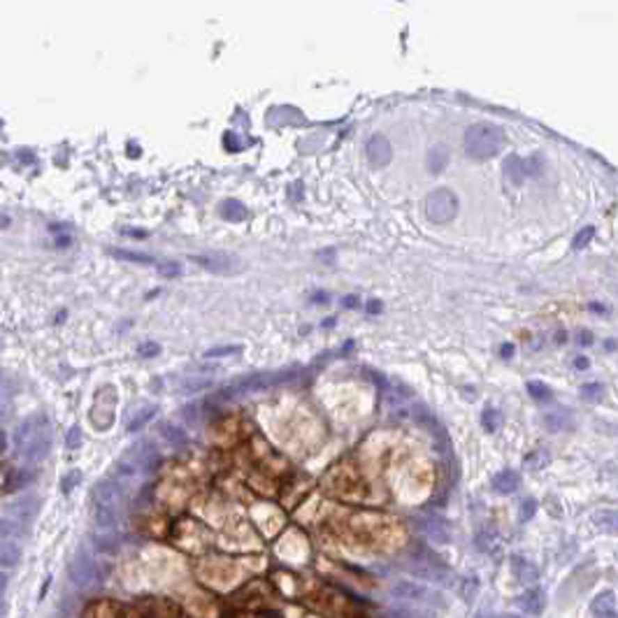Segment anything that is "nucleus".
<instances>
[{"label": "nucleus", "instance_id": "f257e3e1", "mask_svg": "<svg viewBox=\"0 0 618 618\" xmlns=\"http://www.w3.org/2000/svg\"><path fill=\"white\" fill-rule=\"evenodd\" d=\"M465 151L477 161H486L500 154L504 147V130L495 123H474L465 130Z\"/></svg>", "mask_w": 618, "mask_h": 618}, {"label": "nucleus", "instance_id": "f03ea898", "mask_svg": "<svg viewBox=\"0 0 618 618\" xmlns=\"http://www.w3.org/2000/svg\"><path fill=\"white\" fill-rule=\"evenodd\" d=\"M126 618H189V616H186L184 604L170 600V597L149 595V597H137L133 604H128Z\"/></svg>", "mask_w": 618, "mask_h": 618}, {"label": "nucleus", "instance_id": "7ed1b4c3", "mask_svg": "<svg viewBox=\"0 0 618 618\" xmlns=\"http://www.w3.org/2000/svg\"><path fill=\"white\" fill-rule=\"evenodd\" d=\"M198 581L210 588H228L238 581L235 567L228 562V558H205L198 567Z\"/></svg>", "mask_w": 618, "mask_h": 618}, {"label": "nucleus", "instance_id": "20e7f679", "mask_svg": "<svg viewBox=\"0 0 618 618\" xmlns=\"http://www.w3.org/2000/svg\"><path fill=\"white\" fill-rule=\"evenodd\" d=\"M458 214V196L451 189H435L426 198V217L433 224H449Z\"/></svg>", "mask_w": 618, "mask_h": 618}, {"label": "nucleus", "instance_id": "39448f33", "mask_svg": "<svg viewBox=\"0 0 618 618\" xmlns=\"http://www.w3.org/2000/svg\"><path fill=\"white\" fill-rule=\"evenodd\" d=\"M291 377H293V372H254V374H247V377L238 379L233 386H228V391H224V395L233 398V395L263 391V388L284 384V381H288Z\"/></svg>", "mask_w": 618, "mask_h": 618}, {"label": "nucleus", "instance_id": "423d86ee", "mask_svg": "<svg viewBox=\"0 0 618 618\" xmlns=\"http://www.w3.org/2000/svg\"><path fill=\"white\" fill-rule=\"evenodd\" d=\"M391 595L400 597V600H409V602H426V604H444L442 595L435 593V590H430L428 586H423V583H416V581H398L391 586Z\"/></svg>", "mask_w": 618, "mask_h": 618}, {"label": "nucleus", "instance_id": "0eeeda50", "mask_svg": "<svg viewBox=\"0 0 618 618\" xmlns=\"http://www.w3.org/2000/svg\"><path fill=\"white\" fill-rule=\"evenodd\" d=\"M126 609L128 604L109 600V597H100V600H93L86 604L82 618H126Z\"/></svg>", "mask_w": 618, "mask_h": 618}, {"label": "nucleus", "instance_id": "6e6552de", "mask_svg": "<svg viewBox=\"0 0 618 618\" xmlns=\"http://www.w3.org/2000/svg\"><path fill=\"white\" fill-rule=\"evenodd\" d=\"M416 527L423 532V537H426L428 541H433V544H449L451 541V530L447 525V520L444 518H437V516H423L416 520Z\"/></svg>", "mask_w": 618, "mask_h": 618}, {"label": "nucleus", "instance_id": "1a4fd4ad", "mask_svg": "<svg viewBox=\"0 0 618 618\" xmlns=\"http://www.w3.org/2000/svg\"><path fill=\"white\" fill-rule=\"evenodd\" d=\"M191 258L193 263H198V265H203L205 270L217 275H231L240 268V263L235 261L233 256H226V254H196L191 256Z\"/></svg>", "mask_w": 618, "mask_h": 618}, {"label": "nucleus", "instance_id": "9d476101", "mask_svg": "<svg viewBox=\"0 0 618 618\" xmlns=\"http://www.w3.org/2000/svg\"><path fill=\"white\" fill-rule=\"evenodd\" d=\"M391 156H393L391 142H388L384 135H372L370 140H367V158H370V163L374 165V168H384V165H388L391 163Z\"/></svg>", "mask_w": 618, "mask_h": 618}, {"label": "nucleus", "instance_id": "9b49d317", "mask_svg": "<svg viewBox=\"0 0 618 618\" xmlns=\"http://www.w3.org/2000/svg\"><path fill=\"white\" fill-rule=\"evenodd\" d=\"M509 567H511L513 579L520 581V583H537L539 581L537 565H534L532 560L523 558V555H518V553L509 555Z\"/></svg>", "mask_w": 618, "mask_h": 618}, {"label": "nucleus", "instance_id": "f8f14e48", "mask_svg": "<svg viewBox=\"0 0 618 618\" xmlns=\"http://www.w3.org/2000/svg\"><path fill=\"white\" fill-rule=\"evenodd\" d=\"M490 486H493V490L500 493V495H511V493L518 490L520 474L516 470H502V472H497V474L493 477Z\"/></svg>", "mask_w": 618, "mask_h": 618}, {"label": "nucleus", "instance_id": "ddd939ff", "mask_svg": "<svg viewBox=\"0 0 618 618\" xmlns=\"http://www.w3.org/2000/svg\"><path fill=\"white\" fill-rule=\"evenodd\" d=\"M590 611H593L595 618H614V611H616L614 590H602L600 595L593 597V602H590Z\"/></svg>", "mask_w": 618, "mask_h": 618}, {"label": "nucleus", "instance_id": "4468645a", "mask_svg": "<svg viewBox=\"0 0 618 618\" xmlns=\"http://www.w3.org/2000/svg\"><path fill=\"white\" fill-rule=\"evenodd\" d=\"M544 426L548 433H562V430H572L574 419L567 409H555V412L544 414Z\"/></svg>", "mask_w": 618, "mask_h": 618}, {"label": "nucleus", "instance_id": "2eb2a0df", "mask_svg": "<svg viewBox=\"0 0 618 618\" xmlns=\"http://www.w3.org/2000/svg\"><path fill=\"white\" fill-rule=\"evenodd\" d=\"M590 520H593L597 530L607 534H618V509H597L593 511Z\"/></svg>", "mask_w": 618, "mask_h": 618}, {"label": "nucleus", "instance_id": "dca6fc26", "mask_svg": "<svg viewBox=\"0 0 618 618\" xmlns=\"http://www.w3.org/2000/svg\"><path fill=\"white\" fill-rule=\"evenodd\" d=\"M447 165H449V147L435 144V147L428 151V170L433 172V175H440Z\"/></svg>", "mask_w": 618, "mask_h": 618}, {"label": "nucleus", "instance_id": "f3484780", "mask_svg": "<svg viewBox=\"0 0 618 618\" xmlns=\"http://www.w3.org/2000/svg\"><path fill=\"white\" fill-rule=\"evenodd\" d=\"M504 179L511 186H520L525 179V165L518 156H509L504 161Z\"/></svg>", "mask_w": 618, "mask_h": 618}, {"label": "nucleus", "instance_id": "a211bd4d", "mask_svg": "<svg viewBox=\"0 0 618 618\" xmlns=\"http://www.w3.org/2000/svg\"><path fill=\"white\" fill-rule=\"evenodd\" d=\"M516 607L520 611H525V614H539L541 611V590L532 588V590H525L523 595L516 597Z\"/></svg>", "mask_w": 618, "mask_h": 618}, {"label": "nucleus", "instance_id": "6ab92c4d", "mask_svg": "<svg viewBox=\"0 0 618 618\" xmlns=\"http://www.w3.org/2000/svg\"><path fill=\"white\" fill-rule=\"evenodd\" d=\"M481 426L486 433H495V430L502 426V414H500L495 407H486L481 412Z\"/></svg>", "mask_w": 618, "mask_h": 618}, {"label": "nucleus", "instance_id": "aec40b11", "mask_svg": "<svg viewBox=\"0 0 618 618\" xmlns=\"http://www.w3.org/2000/svg\"><path fill=\"white\" fill-rule=\"evenodd\" d=\"M458 595H461L463 602H474V597L479 595V579L477 576H468V579H463L461 588H458Z\"/></svg>", "mask_w": 618, "mask_h": 618}, {"label": "nucleus", "instance_id": "412c9836", "mask_svg": "<svg viewBox=\"0 0 618 618\" xmlns=\"http://www.w3.org/2000/svg\"><path fill=\"white\" fill-rule=\"evenodd\" d=\"M221 217L228 221H242L247 217V210L238 203V200H226L224 207H221Z\"/></svg>", "mask_w": 618, "mask_h": 618}, {"label": "nucleus", "instance_id": "4be33fe9", "mask_svg": "<svg viewBox=\"0 0 618 618\" xmlns=\"http://www.w3.org/2000/svg\"><path fill=\"white\" fill-rule=\"evenodd\" d=\"M112 256H119L121 261H133V263H142V265H156V261L147 254H137V252H126V249H109Z\"/></svg>", "mask_w": 618, "mask_h": 618}, {"label": "nucleus", "instance_id": "5701e85b", "mask_svg": "<svg viewBox=\"0 0 618 618\" xmlns=\"http://www.w3.org/2000/svg\"><path fill=\"white\" fill-rule=\"evenodd\" d=\"M495 544H497L495 530H484V532L477 534V548H479V551L488 553V551H493V546H495Z\"/></svg>", "mask_w": 618, "mask_h": 618}, {"label": "nucleus", "instance_id": "b1692460", "mask_svg": "<svg viewBox=\"0 0 618 618\" xmlns=\"http://www.w3.org/2000/svg\"><path fill=\"white\" fill-rule=\"evenodd\" d=\"M527 393H530V398H534L537 402H548L553 398L551 391H548V386H544L541 381H530V384H527Z\"/></svg>", "mask_w": 618, "mask_h": 618}, {"label": "nucleus", "instance_id": "393cba45", "mask_svg": "<svg viewBox=\"0 0 618 618\" xmlns=\"http://www.w3.org/2000/svg\"><path fill=\"white\" fill-rule=\"evenodd\" d=\"M523 463H525L527 470H541L548 463V454H546V451L537 449V451H532V454H527Z\"/></svg>", "mask_w": 618, "mask_h": 618}, {"label": "nucleus", "instance_id": "a878e982", "mask_svg": "<svg viewBox=\"0 0 618 618\" xmlns=\"http://www.w3.org/2000/svg\"><path fill=\"white\" fill-rule=\"evenodd\" d=\"M595 238V228L593 226H586V228H581L579 233H576V238L572 240V249L574 252H579V249H583V247H588V242Z\"/></svg>", "mask_w": 618, "mask_h": 618}, {"label": "nucleus", "instance_id": "bb28decb", "mask_svg": "<svg viewBox=\"0 0 618 618\" xmlns=\"http://www.w3.org/2000/svg\"><path fill=\"white\" fill-rule=\"evenodd\" d=\"M210 384H212L210 379H182L179 391H182V393H196V391H203V388H207Z\"/></svg>", "mask_w": 618, "mask_h": 618}, {"label": "nucleus", "instance_id": "cd10ccee", "mask_svg": "<svg viewBox=\"0 0 618 618\" xmlns=\"http://www.w3.org/2000/svg\"><path fill=\"white\" fill-rule=\"evenodd\" d=\"M534 513H537V500L534 497H525L523 502H520V509H518V518L523 520H530L534 518Z\"/></svg>", "mask_w": 618, "mask_h": 618}, {"label": "nucleus", "instance_id": "c85d7f7f", "mask_svg": "<svg viewBox=\"0 0 618 618\" xmlns=\"http://www.w3.org/2000/svg\"><path fill=\"white\" fill-rule=\"evenodd\" d=\"M579 393H581V400H586V402H597V400H602V395H604L600 384H586V386H581Z\"/></svg>", "mask_w": 618, "mask_h": 618}, {"label": "nucleus", "instance_id": "c756f323", "mask_svg": "<svg viewBox=\"0 0 618 618\" xmlns=\"http://www.w3.org/2000/svg\"><path fill=\"white\" fill-rule=\"evenodd\" d=\"M154 416H156V407H144L142 412L137 414L135 419L128 423V430H137V428H142L144 423L151 421V419H154Z\"/></svg>", "mask_w": 618, "mask_h": 618}, {"label": "nucleus", "instance_id": "7c9ffc66", "mask_svg": "<svg viewBox=\"0 0 618 618\" xmlns=\"http://www.w3.org/2000/svg\"><path fill=\"white\" fill-rule=\"evenodd\" d=\"M156 268H158V272H161L163 277H179V272H182V265H179V263H175V261H165V263H156Z\"/></svg>", "mask_w": 618, "mask_h": 618}, {"label": "nucleus", "instance_id": "2f4dec72", "mask_svg": "<svg viewBox=\"0 0 618 618\" xmlns=\"http://www.w3.org/2000/svg\"><path fill=\"white\" fill-rule=\"evenodd\" d=\"M163 435L168 437V440H170L172 444H177V447H182V444H186V435H184L177 426H163Z\"/></svg>", "mask_w": 618, "mask_h": 618}, {"label": "nucleus", "instance_id": "473e14b6", "mask_svg": "<svg viewBox=\"0 0 618 618\" xmlns=\"http://www.w3.org/2000/svg\"><path fill=\"white\" fill-rule=\"evenodd\" d=\"M242 351V346H217V349L207 351L205 358H219V356H233V353Z\"/></svg>", "mask_w": 618, "mask_h": 618}, {"label": "nucleus", "instance_id": "72a5a7b5", "mask_svg": "<svg viewBox=\"0 0 618 618\" xmlns=\"http://www.w3.org/2000/svg\"><path fill=\"white\" fill-rule=\"evenodd\" d=\"M228 618H279V614H268V611H235Z\"/></svg>", "mask_w": 618, "mask_h": 618}, {"label": "nucleus", "instance_id": "f704fd0d", "mask_svg": "<svg viewBox=\"0 0 618 618\" xmlns=\"http://www.w3.org/2000/svg\"><path fill=\"white\" fill-rule=\"evenodd\" d=\"M391 618H428V616L421 614V611H414V609H393Z\"/></svg>", "mask_w": 618, "mask_h": 618}, {"label": "nucleus", "instance_id": "c9c22d12", "mask_svg": "<svg viewBox=\"0 0 618 618\" xmlns=\"http://www.w3.org/2000/svg\"><path fill=\"white\" fill-rule=\"evenodd\" d=\"M574 367H576V370H581V372H583V370H588V367H590V360H588L586 356H576V358H574Z\"/></svg>", "mask_w": 618, "mask_h": 618}, {"label": "nucleus", "instance_id": "e433bc0d", "mask_svg": "<svg viewBox=\"0 0 618 618\" xmlns=\"http://www.w3.org/2000/svg\"><path fill=\"white\" fill-rule=\"evenodd\" d=\"M500 356H502V358H511L513 356V344H502V349H500Z\"/></svg>", "mask_w": 618, "mask_h": 618}, {"label": "nucleus", "instance_id": "4c0bfd02", "mask_svg": "<svg viewBox=\"0 0 618 618\" xmlns=\"http://www.w3.org/2000/svg\"><path fill=\"white\" fill-rule=\"evenodd\" d=\"M344 307H358V295H346L342 300Z\"/></svg>", "mask_w": 618, "mask_h": 618}, {"label": "nucleus", "instance_id": "58836bf2", "mask_svg": "<svg viewBox=\"0 0 618 618\" xmlns=\"http://www.w3.org/2000/svg\"><path fill=\"white\" fill-rule=\"evenodd\" d=\"M367 311H370V314H377V311H381V302L379 300H370V302H367Z\"/></svg>", "mask_w": 618, "mask_h": 618}, {"label": "nucleus", "instance_id": "ea45409f", "mask_svg": "<svg viewBox=\"0 0 618 618\" xmlns=\"http://www.w3.org/2000/svg\"><path fill=\"white\" fill-rule=\"evenodd\" d=\"M576 339H579V344H583V346L593 344V335H588V332H583V335H579Z\"/></svg>", "mask_w": 618, "mask_h": 618}, {"label": "nucleus", "instance_id": "a19ab883", "mask_svg": "<svg viewBox=\"0 0 618 618\" xmlns=\"http://www.w3.org/2000/svg\"><path fill=\"white\" fill-rule=\"evenodd\" d=\"M5 400H8V386H5L3 379H0V405H3Z\"/></svg>", "mask_w": 618, "mask_h": 618}, {"label": "nucleus", "instance_id": "79ce46f5", "mask_svg": "<svg viewBox=\"0 0 618 618\" xmlns=\"http://www.w3.org/2000/svg\"><path fill=\"white\" fill-rule=\"evenodd\" d=\"M588 307L593 309V311H607V307H604V304H600V302H590Z\"/></svg>", "mask_w": 618, "mask_h": 618}, {"label": "nucleus", "instance_id": "37998d69", "mask_svg": "<svg viewBox=\"0 0 618 618\" xmlns=\"http://www.w3.org/2000/svg\"><path fill=\"white\" fill-rule=\"evenodd\" d=\"M565 339H567V335H565V332H560V335L555 337V342H565Z\"/></svg>", "mask_w": 618, "mask_h": 618}, {"label": "nucleus", "instance_id": "c03bdc74", "mask_svg": "<svg viewBox=\"0 0 618 618\" xmlns=\"http://www.w3.org/2000/svg\"><path fill=\"white\" fill-rule=\"evenodd\" d=\"M474 618H497V616H493V614H477Z\"/></svg>", "mask_w": 618, "mask_h": 618}, {"label": "nucleus", "instance_id": "a18cd8bd", "mask_svg": "<svg viewBox=\"0 0 618 618\" xmlns=\"http://www.w3.org/2000/svg\"><path fill=\"white\" fill-rule=\"evenodd\" d=\"M3 449H5V435L0 433V451H3Z\"/></svg>", "mask_w": 618, "mask_h": 618}, {"label": "nucleus", "instance_id": "49530a36", "mask_svg": "<svg viewBox=\"0 0 618 618\" xmlns=\"http://www.w3.org/2000/svg\"><path fill=\"white\" fill-rule=\"evenodd\" d=\"M502 618H525V616H516V614H507V616H502Z\"/></svg>", "mask_w": 618, "mask_h": 618}]
</instances>
